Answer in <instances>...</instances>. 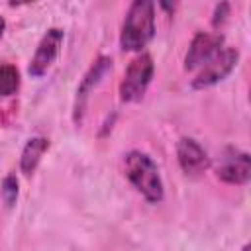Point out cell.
<instances>
[{
    "mask_svg": "<svg viewBox=\"0 0 251 251\" xmlns=\"http://www.w3.org/2000/svg\"><path fill=\"white\" fill-rule=\"evenodd\" d=\"M63 37H65V33L59 27H51L41 37V41H39V45H37V49H35V53L29 61V67H27V73L31 76L39 78L49 71V67L53 65V61L57 59V55L61 51Z\"/></svg>",
    "mask_w": 251,
    "mask_h": 251,
    "instance_id": "5b68a950",
    "label": "cell"
},
{
    "mask_svg": "<svg viewBox=\"0 0 251 251\" xmlns=\"http://www.w3.org/2000/svg\"><path fill=\"white\" fill-rule=\"evenodd\" d=\"M153 71H155V65H153L151 55L149 53L137 55L126 69V75L120 82V98L124 102L141 100L153 78Z\"/></svg>",
    "mask_w": 251,
    "mask_h": 251,
    "instance_id": "3957f363",
    "label": "cell"
},
{
    "mask_svg": "<svg viewBox=\"0 0 251 251\" xmlns=\"http://www.w3.org/2000/svg\"><path fill=\"white\" fill-rule=\"evenodd\" d=\"M224 35L220 33H208V31H198L194 39L190 41L188 53L184 57V69L194 71L198 67H204L222 47Z\"/></svg>",
    "mask_w": 251,
    "mask_h": 251,
    "instance_id": "ba28073f",
    "label": "cell"
},
{
    "mask_svg": "<svg viewBox=\"0 0 251 251\" xmlns=\"http://www.w3.org/2000/svg\"><path fill=\"white\" fill-rule=\"evenodd\" d=\"M176 157L178 165L186 175H198L210 167V157L204 151V147L192 139V137H182L176 145Z\"/></svg>",
    "mask_w": 251,
    "mask_h": 251,
    "instance_id": "9c48e42d",
    "label": "cell"
},
{
    "mask_svg": "<svg viewBox=\"0 0 251 251\" xmlns=\"http://www.w3.org/2000/svg\"><path fill=\"white\" fill-rule=\"evenodd\" d=\"M2 198H4V204L8 208H12L18 200V178L14 175H8L4 176L2 180Z\"/></svg>",
    "mask_w": 251,
    "mask_h": 251,
    "instance_id": "7c38bea8",
    "label": "cell"
},
{
    "mask_svg": "<svg viewBox=\"0 0 251 251\" xmlns=\"http://www.w3.org/2000/svg\"><path fill=\"white\" fill-rule=\"evenodd\" d=\"M241 251H249V245H245V247H243V249H241Z\"/></svg>",
    "mask_w": 251,
    "mask_h": 251,
    "instance_id": "9a60e30c",
    "label": "cell"
},
{
    "mask_svg": "<svg viewBox=\"0 0 251 251\" xmlns=\"http://www.w3.org/2000/svg\"><path fill=\"white\" fill-rule=\"evenodd\" d=\"M239 61V51L235 47H226V49H220L202 69L200 73L192 78V88L196 90H202V88H208L220 80H224L237 65Z\"/></svg>",
    "mask_w": 251,
    "mask_h": 251,
    "instance_id": "277c9868",
    "label": "cell"
},
{
    "mask_svg": "<svg viewBox=\"0 0 251 251\" xmlns=\"http://www.w3.org/2000/svg\"><path fill=\"white\" fill-rule=\"evenodd\" d=\"M20 88V73L14 65H0V96H12Z\"/></svg>",
    "mask_w": 251,
    "mask_h": 251,
    "instance_id": "8fae6325",
    "label": "cell"
},
{
    "mask_svg": "<svg viewBox=\"0 0 251 251\" xmlns=\"http://www.w3.org/2000/svg\"><path fill=\"white\" fill-rule=\"evenodd\" d=\"M216 175L220 180L227 182V184H245L251 176V159L249 153L227 147L218 169Z\"/></svg>",
    "mask_w": 251,
    "mask_h": 251,
    "instance_id": "8992f818",
    "label": "cell"
},
{
    "mask_svg": "<svg viewBox=\"0 0 251 251\" xmlns=\"http://www.w3.org/2000/svg\"><path fill=\"white\" fill-rule=\"evenodd\" d=\"M47 149H49V139L47 137H31L24 145L22 157H20V169L25 176H29L37 169V165H39V161H41V157Z\"/></svg>",
    "mask_w": 251,
    "mask_h": 251,
    "instance_id": "30bf717a",
    "label": "cell"
},
{
    "mask_svg": "<svg viewBox=\"0 0 251 251\" xmlns=\"http://www.w3.org/2000/svg\"><path fill=\"white\" fill-rule=\"evenodd\" d=\"M155 35V4L149 0H135L124 20L120 43L126 51H141Z\"/></svg>",
    "mask_w": 251,
    "mask_h": 251,
    "instance_id": "6da1fadb",
    "label": "cell"
},
{
    "mask_svg": "<svg viewBox=\"0 0 251 251\" xmlns=\"http://www.w3.org/2000/svg\"><path fill=\"white\" fill-rule=\"evenodd\" d=\"M124 169H126V176L129 178V182L153 204L163 200V182H161V175L159 169L155 165V161L141 151H129L126 155L124 161Z\"/></svg>",
    "mask_w": 251,
    "mask_h": 251,
    "instance_id": "7a4b0ae2",
    "label": "cell"
},
{
    "mask_svg": "<svg viewBox=\"0 0 251 251\" xmlns=\"http://www.w3.org/2000/svg\"><path fill=\"white\" fill-rule=\"evenodd\" d=\"M4 29H6V22H4V18H2V14H0V39H2V35H4Z\"/></svg>",
    "mask_w": 251,
    "mask_h": 251,
    "instance_id": "5bb4252c",
    "label": "cell"
},
{
    "mask_svg": "<svg viewBox=\"0 0 251 251\" xmlns=\"http://www.w3.org/2000/svg\"><path fill=\"white\" fill-rule=\"evenodd\" d=\"M112 71V59L110 57H98L94 61V65L88 69V73L84 75L82 82L76 88V100H75V122L80 124L84 118V108H86V100L90 96V92L102 82V78Z\"/></svg>",
    "mask_w": 251,
    "mask_h": 251,
    "instance_id": "52a82bcc",
    "label": "cell"
},
{
    "mask_svg": "<svg viewBox=\"0 0 251 251\" xmlns=\"http://www.w3.org/2000/svg\"><path fill=\"white\" fill-rule=\"evenodd\" d=\"M227 14H229V4H227V2H220V4L216 6V10H214L212 25H214V27H220V25H222V24L226 22Z\"/></svg>",
    "mask_w": 251,
    "mask_h": 251,
    "instance_id": "4fadbf2b",
    "label": "cell"
}]
</instances>
